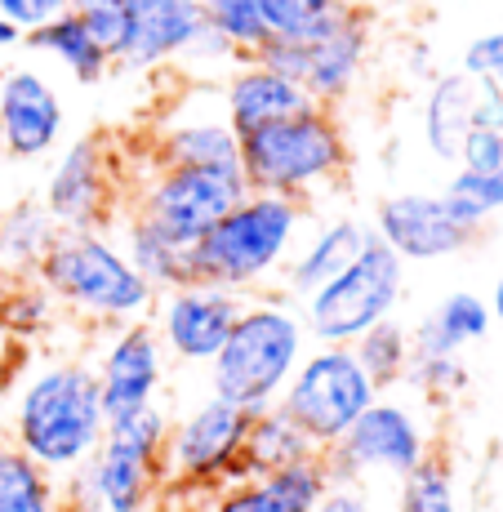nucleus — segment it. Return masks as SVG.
Here are the masks:
<instances>
[{
    "instance_id": "obj_12",
    "label": "nucleus",
    "mask_w": 503,
    "mask_h": 512,
    "mask_svg": "<svg viewBox=\"0 0 503 512\" xmlns=\"http://www.w3.org/2000/svg\"><path fill=\"white\" fill-rule=\"evenodd\" d=\"M250 192L241 170H183V165H152L147 179L130 192L125 210L147 219L152 228L174 236L179 245H196L241 196Z\"/></svg>"
},
{
    "instance_id": "obj_15",
    "label": "nucleus",
    "mask_w": 503,
    "mask_h": 512,
    "mask_svg": "<svg viewBox=\"0 0 503 512\" xmlns=\"http://www.w3.org/2000/svg\"><path fill=\"white\" fill-rule=\"evenodd\" d=\"M67 107L41 67H0V156L36 165L63 147Z\"/></svg>"
},
{
    "instance_id": "obj_21",
    "label": "nucleus",
    "mask_w": 503,
    "mask_h": 512,
    "mask_svg": "<svg viewBox=\"0 0 503 512\" xmlns=\"http://www.w3.org/2000/svg\"><path fill=\"white\" fill-rule=\"evenodd\" d=\"M366 241H370V228L361 219H352V214L321 219L312 232L299 236V245H294V254H290V263H285L276 290H281L285 299H294V303L308 299V294L321 290L330 277H339V272L361 254V245Z\"/></svg>"
},
{
    "instance_id": "obj_33",
    "label": "nucleus",
    "mask_w": 503,
    "mask_h": 512,
    "mask_svg": "<svg viewBox=\"0 0 503 512\" xmlns=\"http://www.w3.org/2000/svg\"><path fill=\"white\" fill-rule=\"evenodd\" d=\"M201 14L205 27L236 54V63L254 58L272 41L268 23H263V0H201Z\"/></svg>"
},
{
    "instance_id": "obj_28",
    "label": "nucleus",
    "mask_w": 503,
    "mask_h": 512,
    "mask_svg": "<svg viewBox=\"0 0 503 512\" xmlns=\"http://www.w3.org/2000/svg\"><path fill=\"white\" fill-rule=\"evenodd\" d=\"M58 236V223L49 219V210L41 205V196H23V201H9L0 210V268L9 277H36L41 259L49 254Z\"/></svg>"
},
{
    "instance_id": "obj_24",
    "label": "nucleus",
    "mask_w": 503,
    "mask_h": 512,
    "mask_svg": "<svg viewBox=\"0 0 503 512\" xmlns=\"http://www.w3.org/2000/svg\"><path fill=\"white\" fill-rule=\"evenodd\" d=\"M490 330H495L490 299H481V294H472V290H450L437 308H428L410 326V343L423 357H463V352L486 339Z\"/></svg>"
},
{
    "instance_id": "obj_8",
    "label": "nucleus",
    "mask_w": 503,
    "mask_h": 512,
    "mask_svg": "<svg viewBox=\"0 0 503 512\" xmlns=\"http://www.w3.org/2000/svg\"><path fill=\"white\" fill-rule=\"evenodd\" d=\"M428 455H432L428 415H423L419 401L397 397V392H379L366 415L352 423L334 446L321 450L330 481H357V486L370 490L374 481L397 486Z\"/></svg>"
},
{
    "instance_id": "obj_37",
    "label": "nucleus",
    "mask_w": 503,
    "mask_h": 512,
    "mask_svg": "<svg viewBox=\"0 0 503 512\" xmlns=\"http://www.w3.org/2000/svg\"><path fill=\"white\" fill-rule=\"evenodd\" d=\"M72 14L90 27L94 41L112 54V67H116V54H121V41H125V14H130V0H72Z\"/></svg>"
},
{
    "instance_id": "obj_14",
    "label": "nucleus",
    "mask_w": 503,
    "mask_h": 512,
    "mask_svg": "<svg viewBox=\"0 0 503 512\" xmlns=\"http://www.w3.org/2000/svg\"><path fill=\"white\" fill-rule=\"evenodd\" d=\"M241 294L219 290L205 281H183L174 290H161L152 303V330L161 339L165 357L179 366H210L219 348L228 343L241 312Z\"/></svg>"
},
{
    "instance_id": "obj_11",
    "label": "nucleus",
    "mask_w": 503,
    "mask_h": 512,
    "mask_svg": "<svg viewBox=\"0 0 503 512\" xmlns=\"http://www.w3.org/2000/svg\"><path fill=\"white\" fill-rule=\"evenodd\" d=\"M130 192L121 187L116 152L103 134H81L49 156L41 205L58 232H112Z\"/></svg>"
},
{
    "instance_id": "obj_35",
    "label": "nucleus",
    "mask_w": 503,
    "mask_h": 512,
    "mask_svg": "<svg viewBox=\"0 0 503 512\" xmlns=\"http://www.w3.org/2000/svg\"><path fill=\"white\" fill-rule=\"evenodd\" d=\"M397 512H463L455 472L441 455H428L410 477L397 481Z\"/></svg>"
},
{
    "instance_id": "obj_41",
    "label": "nucleus",
    "mask_w": 503,
    "mask_h": 512,
    "mask_svg": "<svg viewBox=\"0 0 503 512\" xmlns=\"http://www.w3.org/2000/svg\"><path fill=\"white\" fill-rule=\"evenodd\" d=\"M312 512H379V499L370 486H357V481H330Z\"/></svg>"
},
{
    "instance_id": "obj_18",
    "label": "nucleus",
    "mask_w": 503,
    "mask_h": 512,
    "mask_svg": "<svg viewBox=\"0 0 503 512\" xmlns=\"http://www.w3.org/2000/svg\"><path fill=\"white\" fill-rule=\"evenodd\" d=\"M495 125H503V98L481 76L463 72V67L428 76L419 103V134L441 165H455L463 143L477 130H495Z\"/></svg>"
},
{
    "instance_id": "obj_17",
    "label": "nucleus",
    "mask_w": 503,
    "mask_h": 512,
    "mask_svg": "<svg viewBox=\"0 0 503 512\" xmlns=\"http://www.w3.org/2000/svg\"><path fill=\"white\" fill-rule=\"evenodd\" d=\"M165 361L170 357H165L152 321H125V326L98 330L94 379H98V397H103V415L116 419L138 406L161 401Z\"/></svg>"
},
{
    "instance_id": "obj_23",
    "label": "nucleus",
    "mask_w": 503,
    "mask_h": 512,
    "mask_svg": "<svg viewBox=\"0 0 503 512\" xmlns=\"http://www.w3.org/2000/svg\"><path fill=\"white\" fill-rule=\"evenodd\" d=\"M308 103L312 98L303 94L299 81L272 72V67L259 63V58H241V63H232L228 81H223V94H219V107L232 121L236 134H250V130L272 125V121H285V116L303 112Z\"/></svg>"
},
{
    "instance_id": "obj_5",
    "label": "nucleus",
    "mask_w": 503,
    "mask_h": 512,
    "mask_svg": "<svg viewBox=\"0 0 503 512\" xmlns=\"http://www.w3.org/2000/svg\"><path fill=\"white\" fill-rule=\"evenodd\" d=\"M165 432L170 410L161 401L107 419L98 450L67 477L63 512H156L165 495Z\"/></svg>"
},
{
    "instance_id": "obj_1",
    "label": "nucleus",
    "mask_w": 503,
    "mask_h": 512,
    "mask_svg": "<svg viewBox=\"0 0 503 512\" xmlns=\"http://www.w3.org/2000/svg\"><path fill=\"white\" fill-rule=\"evenodd\" d=\"M107 428L94 366L72 357L41 361L23 374L9 406V441L54 477H72Z\"/></svg>"
},
{
    "instance_id": "obj_19",
    "label": "nucleus",
    "mask_w": 503,
    "mask_h": 512,
    "mask_svg": "<svg viewBox=\"0 0 503 512\" xmlns=\"http://www.w3.org/2000/svg\"><path fill=\"white\" fill-rule=\"evenodd\" d=\"M205 36L201 0H130L125 41L116 67L125 72H156V67L187 63Z\"/></svg>"
},
{
    "instance_id": "obj_32",
    "label": "nucleus",
    "mask_w": 503,
    "mask_h": 512,
    "mask_svg": "<svg viewBox=\"0 0 503 512\" xmlns=\"http://www.w3.org/2000/svg\"><path fill=\"white\" fill-rule=\"evenodd\" d=\"M259 486L263 512H312L317 499L330 486V472H325V459H303V464L276 468L268 477H250Z\"/></svg>"
},
{
    "instance_id": "obj_40",
    "label": "nucleus",
    "mask_w": 503,
    "mask_h": 512,
    "mask_svg": "<svg viewBox=\"0 0 503 512\" xmlns=\"http://www.w3.org/2000/svg\"><path fill=\"white\" fill-rule=\"evenodd\" d=\"M205 512H263V499H259V486L250 477H236V481H223L219 490L201 495Z\"/></svg>"
},
{
    "instance_id": "obj_45",
    "label": "nucleus",
    "mask_w": 503,
    "mask_h": 512,
    "mask_svg": "<svg viewBox=\"0 0 503 512\" xmlns=\"http://www.w3.org/2000/svg\"><path fill=\"white\" fill-rule=\"evenodd\" d=\"M9 285H14V277H9L5 268H0V303H5V294H9Z\"/></svg>"
},
{
    "instance_id": "obj_16",
    "label": "nucleus",
    "mask_w": 503,
    "mask_h": 512,
    "mask_svg": "<svg viewBox=\"0 0 503 512\" xmlns=\"http://www.w3.org/2000/svg\"><path fill=\"white\" fill-rule=\"evenodd\" d=\"M370 232L406 263L455 259V254H463L472 245V236H477L455 210H450L446 196L423 192V187L383 196V201L374 205Z\"/></svg>"
},
{
    "instance_id": "obj_22",
    "label": "nucleus",
    "mask_w": 503,
    "mask_h": 512,
    "mask_svg": "<svg viewBox=\"0 0 503 512\" xmlns=\"http://www.w3.org/2000/svg\"><path fill=\"white\" fill-rule=\"evenodd\" d=\"M441 196L472 232H481L495 214H503V125L477 130L463 143Z\"/></svg>"
},
{
    "instance_id": "obj_26",
    "label": "nucleus",
    "mask_w": 503,
    "mask_h": 512,
    "mask_svg": "<svg viewBox=\"0 0 503 512\" xmlns=\"http://www.w3.org/2000/svg\"><path fill=\"white\" fill-rule=\"evenodd\" d=\"M112 232H116V241H121L125 259L134 263V272L152 285L156 294L192 281V245H179L174 236H165L161 228H152V223L138 219L130 210L116 219Z\"/></svg>"
},
{
    "instance_id": "obj_6",
    "label": "nucleus",
    "mask_w": 503,
    "mask_h": 512,
    "mask_svg": "<svg viewBox=\"0 0 503 512\" xmlns=\"http://www.w3.org/2000/svg\"><path fill=\"white\" fill-rule=\"evenodd\" d=\"M36 281L63 312L98 330L147 321L156 303V290L125 259L116 232H58L36 268Z\"/></svg>"
},
{
    "instance_id": "obj_42",
    "label": "nucleus",
    "mask_w": 503,
    "mask_h": 512,
    "mask_svg": "<svg viewBox=\"0 0 503 512\" xmlns=\"http://www.w3.org/2000/svg\"><path fill=\"white\" fill-rule=\"evenodd\" d=\"M18 45H23V32H18V27L0 14V54H9V49H18Z\"/></svg>"
},
{
    "instance_id": "obj_39",
    "label": "nucleus",
    "mask_w": 503,
    "mask_h": 512,
    "mask_svg": "<svg viewBox=\"0 0 503 512\" xmlns=\"http://www.w3.org/2000/svg\"><path fill=\"white\" fill-rule=\"evenodd\" d=\"M67 9H72V0H0V14H5L23 36L36 32V27H45V23H54V18H63Z\"/></svg>"
},
{
    "instance_id": "obj_29",
    "label": "nucleus",
    "mask_w": 503,
    "mask_h": 512,
    "mask_svg": "<svg viewBox=\"0 0 503 512\" xmlns=\"http://www.w3.org/2000/svg\"><path fill=\"white\" fill-rule=\"evenodd\" d=\"M0 512H63V486L32 455L0 437Z\"/></svg>"
},
{
    "instance_id": "obj_44",
    "label": "nucleus",
    "mask_w": 503,
    "mask_h": 512,
    "mask_svg": "<svg viewBox=\"0 0 503 512\" xmlns=\"http://www.w3.org/2000/svg\"><path fill=\"white\" fill-rule=\"evenodd\" d=\"M490 317H495V326L503 330V272L495 277V290H490Z\"/></svg>"
},
{
    "instance_id": "obj_31",
    "label": "nucleus",
    "mask_w": 503,
    "mask_h": 512,
    "mask_svg": "<svg viewBox=\"0 0 503 512\" xmlns=\"http://www.w3.org/2000/svg\"><path fill=\"white\" fill-rule=\"evenodd\" d=\"M357 0H263V23L272 41H317L343 14H352Z\"/></svg>"
},
{
    "instance_id": "obj_20",
    "label": "nucleus",
    "mask_w": 503,
    "mask_h": 512,
    "mask_svg": "<svg viewBox=\"0 0 503 512\" xmlns=\"http://www.w3.org/2000/svg\"><path fill=\"white\" fill-rule=\"evenodd\" d=\"M152 165H183V170H241V134L223 116L219 103L174 107L152 134Z\"/></svg>"
},
{
    "instance_id": "obj_30",
    "label": "nucleus",
    "mask_w": 503,
    "mask_h": 512,
    "mask_svg": "<svg viewBox=\"0 0 503 512\" xmlns=\"http://www.w3.org/2000/svg\"><path fill=\"white\" fill-rule=\"evenodd\" d=\"M357 361L366 366V374L379 383V392H392L406 383V370L414 361V343H410V326H401V317L379 321L374 330H366L352 343Z\"/></svg>"
},
{
    "instance_id": "obj_27",
    "label": "nucleus",
    "mask_w": 503,
    "mask_h": 512,
    "mask_svg": "<svg viewBox=\"0 0 503 512\" xmlns=\"http://www.w3.org/2000/svg\"><path fill=\"white\" fill-rule=\"evenodd\" d=\"M23 45H32L36 54L54 58L76 85H98V81H107V72H112V54L94 41V32L72 14V9H67L63 18H54V23L27 32Z\"/></svg>"
},
{
    "instance_id": "obj_36",
    "label": "nucleus",
    "mask_w": 503,
    "mask_h": 512,
    "mask_svg": "<svg viewBox=\"0 0 503 512\" xmlns=\"http://www.w3.org/2000/svg\"><path fill=\"white\" fill-rule=\"evenodd\" d=\"M401 388H410L423 406H446V401L468 392V366H463V357H423V352H414Z\"/></svg>"
},
{
    "instance_id": "obj_7",
    "label": "nucleus",
    "mask_w": 503,
    "mask_h": 512,
    "mask_svg": "<svg viewBox=\"0 0 503 512\" xmlns=\"http://www.w3.org/2000/svg\"><path fill=\"white\" fill-rule=\"evenodd\" d=\"M406 259L388 250L379 236L370 232V241L361 245V254L321 285L308 299H299L303 326L308 339L317 343H357L366 330H374L379 321L397 317L406 303Z\"/></svg>"
},
{
    "instance_id": "obj_38",
    "label": "nucleus",
    "mask_w": 503,
    "mask_h": 512,
    "mask_svg": "<svg viewBox=\"0 0 503 512\" xmlns=\"http://www.w3.org/2000/svg\"><path fill=\"white\" fill-rule=\"evenodd\" d=\"M459 67L472 76H481V81L503 98V27H490V32L472 36V41L463 45Z\"/></svg>"
},
{
    "instance_id": "obj_25",
    "label": "nucleus",
    "mask_w": 503,
    "mask_h": 512,
    "mask_svg": "<svg viewBox=\"0 0 503 512\" xmlns=\"http://www.w3.org/2000/svg\"><path fill=\"white\" fill-rule=\"evenodd\" d=\"M317 441L299 428L290 415L276 406L250 410V423H245V441H241V459H236V477H268L276 468L303 464V459H317Z\"/></svg>"
},
{
    "instance_id": "obj_2",
    "label": "nucleus",
    "mask_w": 503,
    "mask_h": 512,
    "mask_svg": "<svg viewBox=\"0 0 503 512\" xmlns=\"http://www.w3.org/2000/svg\"><path fill=\"white\" fill-rule=\"evenodd\" d=\"M308 232V205L272 192H245L241 201L192 245V281L219 285L241 299L276 290L299 236Z\"/></svg>"
},
{
    "instance_id": "obj_4",
    "label": "nucleus",
    "mask_w": 503,
    "mask_h": 512,
    "mask_svg": "<svg viewBox=\"0 0 503 512\" xmlns=\"http://www.w3.org/2000/svg\"><path fill=\"white\" fill-rule=\"evenodd\" d=\"M308 326L294 299L281 290L250 294L236 312V326L219 357L210 361V392L241 410H263L276 406L290 383L294 366L308 352Z\"/></svg>"
},
{
    "instance_id": "obj_43",
    "label": "nucleus",
    "mask_w": 503,
    "mask_h": 512,
    "mask_svg": "<svg viewBox=\"0 0 503 512\" xmlns=\"http://www.w3.org/2000/svg\"><path fill=\"white\" fill-rule=\"evenodd\" d=\"M156 512H205L201 504V495H192V499H161V508Z\"/></svg>"
},
{
    "instance_id": "obj_3",
    "label": "nucleus",
    "mask_w": 503,
    "mask_h": 512,
    "mask_svg": "<svg viewBox=\"0 0 503 512\" xmlns=\"http://www.w3.org/2000/svg\"><path fill=\"white\" fill-rule=\"evenodd\" d=\"M352 143L339 107L308 103L303 112L241 134V179L250 192L312 205L348 179Z\"/></svg>"
},
{
    "instance_id": "obj_9",
    "label": "nucleus",
    "mask_w": 503,
    "mask_h": 512,
    "mask_svg": "<svg viewBox=\"0 0 503 512\" xmlns=\"http://www.w3.org/2000/svg\"><path fill=\"white\" fill-rule=\"evenodd\" d=\"M245 423L250 410L232 406L223 397H201L187 406L183 415H170L161 450V472H165V495L161 499H192L210 495L223 481H236V459H241Z\"/></svg>"
},
{
    "instance_id": "obj_10",
    "label": "nucleus",
    "mask_w": 503,
    "mask_h": 512,
    "mask_svg": "<svg viewBox=\"0 0 503 512\" xmlns=\"http://www.w3.org/2000/svg\"><path fill=\"white\" fill-rule=\"evenodd\" d=\"M374 397L379 383L366 374L348 343H317L294 366L281 392V410L317 441V450H325L366 415Z\"/></svg>"
},
{
    "instance_id": "obj_34",
    "label": "nucleus",
    "mask_w": 503,
    "mask_h": 512,
    "mask_svg": "<svg viewBox=\"0 0 503 512\" xmlns=\"http://www.w3.org/2000/svg\"><path fill=\"white\" fill-rule=\"evenodd\" d=\"M58 312L63 308H58L54 294H49L41 281L18 277L14 285H9L5 303H0V330H5L9 339H18V343H32V339H41V334L54 330Z\"/></svg>"
},
{
    "instance_id": "obj_13",
    "label": "nucleus",
    "mask_w": 503,
    "mask_h": 512,
    "mask_svg": "<svg viewBox=\"0 0 503 512\" xmlns=\"http://www.w3.org/2000/svg\"><path fill=\"white\" fill-rule=\"evenodd\" d=\"M370 49H374V32L370 18L361 14V5L352 14H343L330 32H321L317 41H268L259 49V63H268L272 72L290 76L303 85V94L321 107H343L357 94L361 76L370 67Z\"/></svg>"
}]
</instances>
